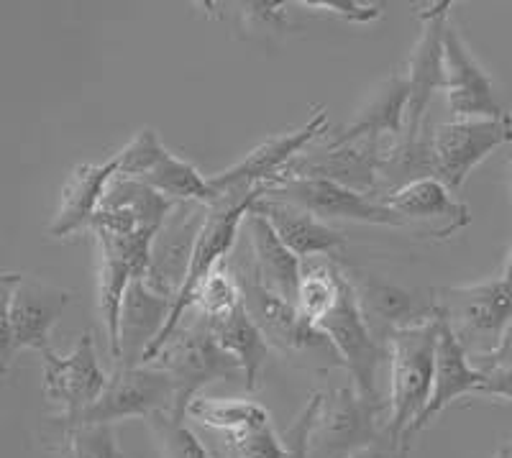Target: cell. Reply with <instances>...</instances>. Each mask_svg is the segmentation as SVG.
<instances>
[{
	"instance_id": "15",
	"label": "cell",
	"mask_w": 512,
	"mask_h": 458,
	"mask_svg": "<svg viewBox=\"0 0 512 458\" xmlns=\"http://www.w3.org/2000/svg\"><path fill=\"white\" fill-rule=\"evenodd\" d=\"M443 93L456 121L507 116L497 100L492 80L472 57L451 21L443 34Z\"/></svg>"
},
{
	"instance_id": "28",
	"label": "cell",
	"mask_w": 512,
	"mask_h": 458,
	"mask_svg": "<svg viewBox=\"0 0 512 458\" xmlns=\"http://www.w3.org/2000/svg\"><path fill=\"white\" fill-rule=\"evenodd\" d=\"M146 420L162 458H213L210 448L182 423L185 418H177L175 412H154Z\"/></svg>"
},
{
	"instance_id": "13",
	"label": "cell",
	"mask_w": 512,
	"mask_h": 458,
	"mask_svg": "<svg viewBox=\"0 0 512 458\" xmlns=\"http://www.w3.org/2000/svg\"><path fill=\"white\" fill-rule=\"evenodd\" d=\"M41 364H44L41 392L52 405L62 410L57 420H75L77 415H82L90 405L98 402V397L111 382V377L100 366L95 338L90 331L77 338L70 354L59 356L52 348L41 356Z\"/></svg>"
},
{
	"instance_id": "23",
	"label": "cell",
	"mask_w": 512,
	"mask_h": 458,
	"mask_svg": "<svg viewBox=\"0 0 512 458\" xmlns=\"http://www.w3.org/2000/svg\"><path fill=\"white\" fill-rule=\"evenodd\" d=\"M210 323V320H208ZM213 333H216L218 343L226 348L233 359L239 361L241 369H244V387L246 392H256L262 387V374L264 366H267L269 354H272V346L264 338V333L259 331V325L251 320V315L246 313L244 305L233 310L231 315L221 320H213Z\"/></svg>"
},
{
	"instance_id": "27",
	"label": "cell",
	"mask_w": 512,
	"mask_h": 458,
	"mask_svg": "<svg viewBox=\"0 0 512 458\" xmlns=\"http://www.w3.org/2000/svg\"><path fill=\"white\" fill-rule=\"evenodd\" d=\"M239 305H244L239 277H236V272H233L228 261H221L216 272L210 274L208 282L203 285V290L198 292V297H195L192 310L213 323V320H221L226 315H231Z\"/></svg>"
},
{
	"instance_id": "34",
	"label": "cell",
	"mask_w": 512,
	"mask_h": 458,
	"mask_svg": "<svg viewBox=\"0 0 512 458\" xmlns=\"http://www.w3.org/2000/svg\"><path fill=\"white\" fill-rule=\"evenodd\" d=\"M351 458H408V451H405L402 446H397L390 435H384L382 441L372 443V446L364 448V451H359V453H354Z\"/></svg>"
},
{
	"instance_id": "2",
	"label": "cell",
	"mask_w": 512,
	"mask_h": 458,
	"mask_svg": "<svg viewBox=\"0 0 512 458\" xmlns=\"http://www.w3.org/2000/svg\"><path fill=\"white\" fill-rule=\"evenodd\" d=\"M0 364L3 374L11 369L18 351L34 348L41 356L52 351L49 333L72 302V292L54 282L26 274H3L0 277Z\"/></svg>"
},
{
	"instance_id": "18",
	"label": "cell",
	"mask_w": 512,
	"mask_h": 458,
	"mask_svg": "<svg viewBox=\"0 0 512 458\" xmlns=\"http://www.w3.org/2000/svg\"><path fill=\"white\" fill-rule=\"evenodd\" d=\"M410 85L405 72H392L382 85L374 90L369 103L359 111V116L349 126L338 128L333 136H323L326 146L349 144L356 139H377L400 149L408 121Z\"/></svg>"
},
{
	"instance_id": "10",
	"label": "cell",
	"mask_w": 512,
	"mask_h": 458,
	"mask_svg": "<svg viewBox=\"0 0 512 458\" xmlns=\"http://www.w3.org/2000/svg\"><path fill=\"white\" fill-rule=\"evenodd\" d=\"M512 141L510 113L502 118H474L436 126L431 134L433 177L451 192H459L479 162Z\"/></svg>"
},
{
	"instance_id": "22",
	"label": "cell",
	"mask_w": 512,
	"mask_h": 458,
	"mask_svg": "<svg viewBox=\"0 0 512 458\" xmlns=\"http://www.w3.org/2000/svg\"><path fill=\"white\" fill-rule=\"evenodd\" d=\"M251 208L272 223V228L285 241L287 249L303 261L315 259L318 254L333 256L346 246L344 236L336 228L328 226L326 221H320L318 215L297 208L292 203H285V200L262 195V198L254 200Z\"/></svg>"
},
{
	"instance_id": "6",
	"label": "cell",
	"mask_w": 512,
	"mask_h": 458,
	"mask_svg": "<svg viewBox=\"0 0 512 458\" xmlns=\"http://www.w3.org/2000/svg\"><path fill=\"white\" fill-rule=\"evenodd\" d=\"M390 407L369 402L354 387L323 392L318 420L310 433L308 458H351L387 433Z\"/></svg>"
},
{
	"instance_id": "1",
	"label": "cell",
	"mask_w": 512,
	"mask_h": 458,
	"mask_svg": "<svg viewBox=\"0 0 512 458\" xmlns=\"http://www.w3.org/2000/svg\"><path fill=\"white\" fill-rule=\"evenodd\" d=\"M438 313L423 323L395 328L387 336V359H390V420L387 433L397 446L410 451V428L418 423L433 392L436 372Z\"/></svg>"
},
{
	"instance_id": "11",
	"label": "cell",
	"mask_w": 512,
	"mask_h": 458,
	"mask_svg": "<svg viewBox=\"0 0 512 458\" xmlns=\"http://www.w3.org/2000/svg\"><path fill=\"white\" fill-rule=\"evenodd\" d=\"M328 113L323 108L308 118L300 128L290 131V134L272 136L269 141L251 149L241 162L233 167L223 169V172L208 177L210 185L216 187L221 195L226 192H251V190H272L274 182L280 180L285 169L300 157V151L315 139H323L328 134Z\"/></svg>"
},
{
	"instance_id": "32",
	"label": "cell",
	"mask_w": 512,
	"mask_h": 458,
	"mask_svg": "<svg viewBox=\"0 0 512 458\" xmlns=\"http://www.w3.org/2000/svg\"><path fill=\"white\" fill-rule=\"evenodd\" d=\"M320 402H323V392H313L308 400V405L303 407V412L297 415L295 425L285 433V448L287 458H308V446H310V433H313V425L318 420Z\"/></svg>"
},
{
	"instance_id": "14",
	"label": "cell",
	"mask_w": 512,
	"mask_h": 458,
	"mask_svg": "<svg viewBox=\"0 0 512 458\" xmlns=\"http://www.w3.org/2000/svg\"><path fill=\"white\" fill-rule=\"evenodd\" d=\"M205 215H208V205L177 203L154 238L152 261L144 279L157 295L172 300V305L185 285L192 249L205 223Z\"/></svg>"
},
{
	"instance_id": "21",
	"label": "cell",
	"mask_w": 512,
	"mask_h": 458,
	"mask_svg": "<svg viewBox=\"0 0 512 458\" xmlns=\"http://www.w3.org/2000/svg\"><path fill=\"white\" fill-rule=\"evenodd\" d=\"M116 177V157L103 164H77L59 192V208L54 213V221L49 223V236L64 238L82 228H90L95 215L100 213L105 190Z\"/></svg>"
},
{
	"instance_id": "35",
	"label": "cell",
	"mask_w": 512,
	"mask_h": 458,
	"mask_svg": "<svg viewBox=\"0 0 512 458\" xmlns=\"http://www.w3.org/2000/svg\"><path fill=\"white\" fill-rule=\"evenodd\" d=\"M502 277H505V279H512V249H510V254H507L505 267H502Z\"/></svg>"
},
{
	"instance_id": "12",
	"label": "cell",
	"mask_w": 512,
	"mask_h": 458,
	"mask_svg": "<svg viewBox=\"0 0 512 458\" xmlns=\"http://www.w3.org/2000/svg\"><path fill=\"white\" fill-rule=\"evenodd\" d=\"M267 195L308 210V213L318 215L320 221H354L369 223V226L410 228L405 218H400L395 210L387 208L379 198L361 195V192L349 190V187L331 180L290 177V180L277 182Z\"/></svg>"
},
{
	"instance_id": "36",
	"label": "cell",
	"mask_w": 512,
	"mask_h": 458,
	"mask_svg": "<svg viewBox=\"0 0 512 458\" xmlns=\"http://www.w3.org/2000/svg\"><path fill=\"white\" fill-rule=\"evenodd\" d=\"M213 458H259V456H236V453H218V451H210Z\"/></svg>"
},
{
	"instance_id": "24",
	"label": "cell",
	"mask_w": 512,
	"mask_h": 458,
	"mask_svg": "<svg viewBox=\"0 0 512 458\" xmlns=\"http://www.w3.org/2000/svg\"><path fill=\"white\" fill-rule=\"evenodd\" d=\"M149 187L162 192L164 198L175 200V203H203L213 205L223 198L216 187L205 180L198 169L192 167L185 159L175 157L172 151H164V157L159 159L157 167L146 174L144 180Z\"/></svg>"
},
{
	"instance_id": "25",
	"label": "cell",
	"mask_w": 512,
	"mask_h": 458,
	"mask_svg": "<svg viewBox=\"0 0 512 458\" xmlns=\"http://www.w3.org/2000/svg\"><path fill=\"white\" fill-rule=\"evenodd\" d=\"M187 415L218 435L244 433V430L272 425V418L262 405L246 400H213V397L198 395L187 407Z\"/></svg>"
},
{
	"instance_id": "20",
	"label": "cell",
	"mask_w": 512,
	"mask_h": 458,
	"mask_svg": "<svg viewBox=\"0 0 512 458\" xmlns=\"http://www.w3.org/2000/svg\"><path fill=\"white\" fill-rule=\"evenodd\" d=\"M246 236H249V267L267 290L280 295L282 300L295 302L300 295V282H303V259L292 254L285 246L272 223L254 208L246 215Z\"/></svg>"
},
{
	"instance_id": "16",
	"label": "cell",
	"mask_w": 512,
	"mask_h": 458,
	"mask_svg": "<svg viewBox=\"0 0 512 458\" xmlns=\"http://www.w3.org/2000/svg\"><path fill=\"white\" fill-rule=\"evenodd\" d=\"M382 203L405 218L410 228L431 233V236H451L472 221L469 208L459 203L454 192L436 177H418V180L405 182L397 190L387 192Z\"/></svg>"
},
{
	"instance_id": "3",
	"label": "cell",
	"mask_w": 512,
	"mask_h": 458,
	"mask_svg": "<svg viewBox=\"0 0 512 458\" xmlns=\"http://www.w3.org/2000/svg\"><path fill=\"white\" fill-rule=\"evenodd\" d=\"M233 272L241 282L246 313L259 325V331L264 333L269 346L280 348L282 354L292 356V359H303V366H315V369L344 366L326 333L320 331L295 302L282 300L280 295L267 290L251 272L249 261L233 267Z\"/></svg>"
},
{
	"instance_id": "4",
	"label": "cell",
	"mask_w": 512,
	"mask_h": 458,
	"mask_svg": "<svg viewBox=\"0 0 512 458\" xmlns=\"http://www.w3.org/2000/svg\"><path fill=\"white\" fill-rule=\"evenodd\" d=\"M152 366H159L175 382V415L185 418L190 402L210 382H244V369L226 348L218 343L208 318L195 313L182 325L157 354Z\"/></svg>"
},
{
	"instance_id": "5",
	"label": "cell",
	"mask_w": 512,
	"mask_h": 458,
	"mask_svg": "<svg viewBox=\"0 0 512 458\" xmlns=\"http://www.w3.org/2000/svg\"><path fill=\"white\" fill-rule=\"evenodd\" d=\"M90 231L98 241V313L113 361H118L123 297L134 279L146 277L157 231H118L105 226H93Z\"/></svg>"
},
{
	"instance_id": "17",
	"label": "cell",
	"mask_w": 512,
	"mask_h": 458,
	"mask_svg": "<svg viewBox=\"0 0 512 458\" xmlns=\"http://www.w3.org/2000/svg\"><path fill=\"white\" fill-rule=\"evenodd\" d=\"M487 382L477 366L469 364V351H466L464 343L459 341V336L454 333L448 318L443 315V310L438 308V343H436V372H433V392L431 400L425 405L423 415L418 418V423L410 428L408 438H413L415 433H420L423 428L433 423V420L446 410L454 400L464 395H479Z\"/></svg>"
},
{
	"instance_id": "33",
	"label": "cell",
	"mask_w": 512,
	"mask_h": 458,
	"mask_svg": "<svg viewBox=\"0 0 512 458\" xmlns=\"http://www.w3.org/2000/svg\"><path fill=\"white\" fill-rule=\"evenodd\" d=\"M484 377H487V382H484L479 395H492V397H502V400H512V369H505V372H489L484 374Z\"/></svg>"
},
{
	"instance_id": "7",
	"label": "cell",
	"mask_w": 512,
	"mask_h": 458,
	"mask_svg": "<svg viewBox=\"0 0 512 458\" xmlns=\"http://www.w3.org/2000/svg\"><path fill=\"white\" fill-rule=\"evenodd\" d=\"M438 295L436 305L472 356L487 354L500 343L512 320V279L500 274L479 285L441 290Z\"/></svg>"
},
{
	"instance_id": "26",
	"label": "cell",
	"mask_w": 512,
	"mask_h": 458,
	"mask_svg": "<svg viewBox=\"0 0 512 458\" xmlns=\"http://www.w3.org/2000/svg\"><path fill=\"white\" fill-rule=\"evenodd\" d=\"M341 279H344V272L336 267V261H303V282H300L297 308L303 310L313 323H318L336 305L338 292H341Z\"/></svg>"
},
{
	"instance_id": "38",
	"label": "cell",
	"mask_w": 512,
	"mask_h": 458,
	"mask_svg": "<svg viewBox=\"0 0 512 458\" xmlns=\"http://www.w3.org/2000/svg\"><path fill=\"white\" fill-rule=\"evenodd\" d=\"M502 448H505V451L510 453V458H512V441H510V443H505V446H502Z\"/></svg>"
},
{
	"instance_id": "29",
	"label": "cell",
	"mask_w": 512,
	"mask_h": 458,
	"mask_svg": "<svg viewBox=\"0 0 512 458\" xmlns=\"http://www.w3.org/2000/svg\"><path fill=\"white\" fill-rule=\"evenodd\" d=\"M164 146L159 141L154 128H141L134 139L128 141L118 154H113L118 162V177H128V180H144L146 174L157 167L159 159L164 157Z\"/></svg>"
},
{
	"instance_id": "30",
	"label": "cell",
	"mask_w": 512,
	"mask_h": 458,
	"mask_svg": "<svg viewBox=\"0 0 512 458\" xmlns=\"http://www.w3.org/2000/svg\"><path fill=\"white\" fill-rule=\"evenodd\" d=\"M64 448L67 458H123L111 425H64Z\"/></svg>"
},
{
	"instance_id": "8",
	"label": "cell",
	"mask_w": 512,
	"mask_h": 458,
	"mask_svg": "<svg viewBox=\"0 0 512 458\" xmlns=\"http://www.w3.org/2000/svg\"><path fill=\"white\" fill-rule=\"evenodd\" d=\"M315 325L326 333L328 341L338 351L341 364L354 379L356 392L369 402H382L377 392V372L384 359V348L374 338L372 325L361 310L359 292L346 274L341 279L336 305Z\"/></svg>"
},
{
	"instance_id": "37",
	"label": "cell",
	"mask_w": 512,
	"mask_h": 458,
	"mask_svg": "<svg viewBox=\"0 0 512 458\" xmlns=\"http://www.w3.org/2000/svg\"><path fill=\"white\" fill-rule=\"evenodd\" d=\"M495 458H510V453L505 451V448H500V451H497V456Z\"/></svg>"
},
{
	"instance_id": "31",
	"label": "cell",
	"mask_w": 512,
	"mask_h": 458,
	"mask_svg": "<svg viewBox=\"0 0 512 458\" xmlns=\"http://www.w3.org/2000/svg\"><path fill=\"white\" fill-rule=\"evenodd\" d=\"M297 8L315 13V16H331L354 24H369L382 16V6L377 3H356V0H300Z\"/></svg>"
},
{
	"instance_id": "9",
	"label": "cell",
	"mask_w": 512,
	"mask_h": 458,
	"mask_svg": "<svg viewBox=\"0 0 512 458\" xmlns=\"http://www.w3.org/2000/svg\"><path fill=\"white\" fill-rule=\"evenodd\" d=\"M154 412H175V382L159 366H116L111 382L95 405L62 420L64 425H113L126 418H152Z\"/></svg>"
},
{
	"instance_id": "19",
	"label": "cell",
	"mask_w": 512,
	"mask_h": 458,
	"mask_svg": "<svg viewBox=\"0 0 512 458\" xmlns=\"http://www.w3.org/2000/svg\"><path fill=\"white\" fill-rule=\"evenodd\" d=\"M172 313V300L157 295L146 279H134L126 290L121 308V333H118V354L116 366H144V356L149 348L162 336Z\"/></svg>"
}]
</instances>
